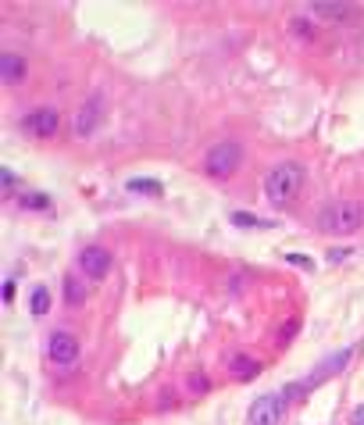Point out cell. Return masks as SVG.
I'll list each match as a JSON object with an SVG mask.
<instances>
[{"mask_svg": "<svg viewBox=\"0 0 364 425\" xmlns=\"http://www.w3.org/2000/svg\"><path fill=\"white\" fill-rule=\"evenodd\" d=\"M300 189H303V168H300L296 161H279V164L268 172V179H264V193H268V200H271L275 207L293 204V200L300 196Z\"/></svg>", "mask_w": 364, "mask_h": 425, "instance_id": "cell-1", "label": "cell"}, {"mask_svg": "<svg viewBox=\"0 0 364 425\" xmlns=\"http://www.w3.org/2000/svg\"><path fill=\"white\" fill-rule=\"evenodd\" d=\"M318 226H321L328 236H346V233H357V229L364 226V204H357V200H336V204L321 207Z\"/></svg>", "mask_w": 364, "mask_h": 425, "instance_id": "cell-2", "label": "cell"}, {"mask_svg": "<svg viewBox=\"0 0 364 425\" xmlns=\"http://www.w3.org/2000/svg\"><path fill=\"white\" fill-rule=\"evenodd\" d=\"M239 161H243V147L232 143V140H225V143H214V147L207 150L204 172H207L211 179H229V175H236Z\"/></svg>", "mask_w": 364, "mask_h": 425, "instance_id": "cell-3", "label": "cell"}, {"mask_svg": "<svg viewBox=\"0 0 364 425\" xmlns=\"http://www.w3.org/2000/svg\"><path fill=\"white\" fill-rule=\"evenodd\" d=\"M104 115H108V100H104V93H90L86 97V104L76 111V136H90L100 122H104Z\"/></svg>", "mask_w": 364, "mask_h": 425, "instance_id": "cell-4", "label": "cell"}, {"mask_svg": "<svg viewBox=\"0 0 364 425\" xmlns=\"http://www.w3.org/2000/svg\"><path fill=\"white\" fill-rule=\"evenodd\" d=\"M22 129L29 136H36V140H51L61 129V115H58V107H36V111H29L22 118Z\"/></svg>", "mask_w": 364, "mask_h": 425, "instance_id": "cell-5", "label": "cell"}, {"mask_svg": "<svg viewBox=\"0 0 364 425\" xmlns=\"http://www.w3.org/2000/svg\"><path fill=\"white\" fill-rule=\"evenodd\" d=\"M350 357H353V347H343V350H336V354H328V357H321L314 368H311V375L303 379V386H318V382H325L328 375H336V372H343L346 364H350Z\"/></svg>", "mask_w": 364, "mask_h": 425, "instance_id": "cell-6", "label": "cell"}, {"mask_svg": "<svg viewBox=\"0 0 364 425\" xmlns=\"http://www.w3.org/2000/svg\"><path fill=\"white\" fill-rule=\"evenodd\" d=\"M79 268H83V276H90V279H104V276L111 272V251H104V247H97V243L83 247V251H79Z\"/></svg>", "mask_w": 364, "mask_h": 425, "instance_id": "cell-7", "label": "cell"}, {"mask_svg": "<svg viewBox=\"0 0 364 425\" xmlns=\"http://www.w3.org/2000/svg\"><path fill=\"white\" fill-rule=\"evenodd\" d=\"M282 397H275V393H264V397H257L254 400V407H250V425H279L282 421Z\"/></svg>", "mask_w": 364, "mask_h": 425, "instance_id": "cell-8", "label": "cell"}, {"mask_svg": "<svg viewBox=\"0 0 364 425\" xmlns=\"http://www.w3.org/2000/svg\"><path fill=\"white\" fill-rule=\"evenodd\" d=\"M79 340L72 336V332H65V329H58L54 336H51V361L54 364H76L79 361Z\"/></svg>", "mask_w": 364, "mask_h": 425, "instance_id": "cell-9", "label": "cell"}, {"mask_svg": "<svg viewBox=\"0 0 364 425\" xmlns=\"http://www.w3.org/2000/svg\"><path fill=\"white\" fill-rule=\"evenodd\" d=\"M26 72H29V65H26L22 54H4L0 58V75H4V83H19V79H26Z\"/></svg>", "mask_w": 364, "mask_h": 425, "instance_id": "cell-10", "label": "cell"}, {"mask_svg": "<svg viewBox=\"0 0 364 425\" xmlns=\"http://www.w3.org/2000/svg\"><path fill=\"white\" fill-rule=\"evenodd\" d=\"M225 364H229L232 379H243V382H246V379H254V375H261V364H257L254 357H246V354H232Z\"/></svg>", "mask_w": 364, "mask_h": 425, "instance_id": "cell-11", "label": "cell"}, {"mask_svg": "<svg viewBox=\"0 0 364 425\" xmlns=\"http://www.w3.org/2000/svg\"><path fill=\"white\" fill-rule=\"evenodd\" d=\"M311 11L321 15V19H346V15H350V4H336V0H314Z\"/></svg>", "mask_w": 364, "mask_h": 425, "instance_id": "cell-12", "label": "cell"}, {"mask_svg": "<svg viewBox=\"0 0 364 425\" xmlns=\"http://www.w3.org/2000/svg\"><path fill=\"white\" fill-rule=\"evenodd\" d=\"M51 300H54V297H51V290H47L43 283H40V286H33V293H29V308H33V315H36V318H43V315L51 311Z\"/></svg>", "mask_w": 364, "mask_h": 425, "instance_id": "cell-13", "label": "cell"}, {"mask_svg": "<svg viewBox=\"0 0 364 425\" xmlns=\"http://www.w3.org/2000/svg\"><path fill=\"white\" fill-rule=\"evenodd\" d=\"M232 226H239V229H271V222H268V219L246 215V211H232Z\"/></svg>", "mask_w": 364, "mask_h": 425, "instance_id": "cell-14", "label": "cell"}, {"mask_svg": "<svg viewBox=\"0 0 364 425\" xmlns=\"http://www.w3.org/2000/svg\"><path fill=\"white\" fill-rule=\"evenodd\" d=\"M19 204H22L26 211H47V207H54L47 193H22V196H19Z\"/></svg>", "mask_w": 364, "mask_h": 425, "instance_id": "cell-15", "label": "cell"}, {"mask_svg": "<svg viewBox=\"0 0 364 425\" xmlns=\"http://www.w3.org/2000/svg\"><path fill=\"white\" fill-rule=\"evenodd\" d=\"M65 300H68L72 308H79V304L86 300V290L79 286V279H76V276H65Z\"/></svg>", "mask_w": 364, "mask_h": 425, "instance_id": "cell-16", "label": "cell"}, {"mask_svg": "<svg viewBox=\"0 0 364 425\" xmlns=\"http://www.w3.org/2000/svg\"><path fill=\"white\" fill-rule=\"evenodd\" d=\"M129 189L132 193H147V196H161L165 193L161 182H154V179H129Z\"/></svg>", "mask_w": 364, "mask_h": 425, "instance_id": "cell-17", "label": "cell"}, {"mask_svg": "<svg viewBox=\"0 0 364 425\" xmlns=\"http://www.w3.org/2000/svg\"><path fill=\"white\" fill-rule=\"evenodd\" d=\"M282 261L296 265L300 272H314V258H307V254H282Z\"/></svg>", "mask_w": 364, "mask_h": 425, "instance_id": "cell-18", "label": "cell"}, {"mask_svg": "<svg viewBox=\"0 0 364 425\" xmlns=\"http://www.w3.org/2000/svg\"><path fill=\"white\" fill-rule=\"evenodd\" d=\"M350 254H353L350 247H332V251H328V261H332V265H339V261H346Z\"/></svg>", "mask_w": 364, "mask_h": 425, "instance_id": "cell-19", "label": "cell"}, {"mask_svg": "<svg viewBox=\"0 0 364 425\" xmlns=\"http://www.w3.org/2000/svg\"><path fill=\"white\" fill-rule=\"evenodd\" d=\"M0 182H4V189H15V182H19V179H15V172H11V168H4V172H0Z\"/></svg>", "mask_w": 364, "mask_h": 425, "instance_id": "cell-20", "label": "cell"}, {"mask_svg": "<svg viewBox=\"0 0 364 425\" xmlns=\"http://www.w3.org/2000/svg\"><path fill=\"white\" fill-rule=\"evenodd\" d=\"M11 300H15V283L4 279V304H11Z\"/></svg>", "mask_w": 364, "mask_h": 425, "instance_id": "cell-21", "label": "cell"}, {"mask_svg": "<svg viewBox=\"0 0 364 425\" xmlns=\"http://www.w3.org/2000/svg\"><path fill=\"white\" fill-rule=\"evenodd\" d=\"M353 421H357V425H364V404H360V407L353 411Z\"/></svg>", "mask_w": 364, "mask_h": 425, "instance_id": "cell-22", "label": "cell"}]
</instances>
